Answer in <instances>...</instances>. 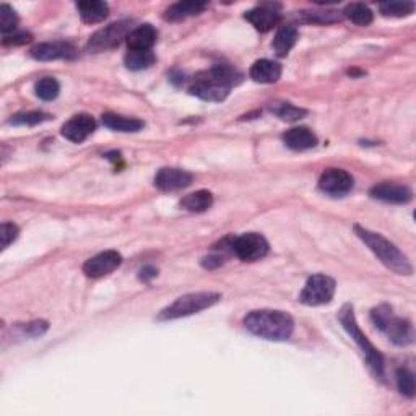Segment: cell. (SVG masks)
<instances>
[{
	"instance_id": "obj_3",
	"label": "cell",
	"mask_w": 416,
	"mask_h": 416,
	"mask_svg": "<svg viewBox=\"0 0 416 416\" xmlns=\"http://www.w3.org/2000/svg\"><path fill=\"white\" fill-rule=\"evenodd\" d=\"M355 233L359 239L366 244L371 251L374 252V256L384 263L387 268H390L392 272L400 273V275H412L413 267L410 263L408 257L398 249L395 244H392L389 239H385L384 236L363 226H355Z\"/></svg>"
},
{
	"instance_id": "obj_25",
	"label": "cell",
	"mask_w": 416,
	"mask_h": 416,
	"mask_svg": "<svg viewBox=\"0 0 416 416\" xmlns=\"http://www.w3.org/2000/svg\"><path fill=\"white\" fill-rule=\"evenodd\" d=\"M268 111L278 117V119L286 122H295L302 119L307 114L306 109L297 108V106L291 103H283V101H275V103L268 104Z\"/></svg>"
},
{
	"instance_id": "obj_6",
	"label": "cell",
	"mask_w": 416,
	"mask_h": 416,
	"mask_svg": "<svg viewBox=\"0 0 416 416\" xmlns=\"http://www.w3.org/2000/svg\"><path fill=\"white\" fill-rule=\"evenodd\" d=\"M371 320L379 330L389 336L392 343L398 346L410 345L413 341V329L408 320L393 316L392 309L387 305L374 307L371 311Z\"/></svg>"
},
{
	"instance_id": "obj_14",
	"label": "cell",
	"mask_w": 416,
	"mask_h": 416,
	"mask_svg": "<svg viewBox=\"0 0 416 416\" xmlns=\"http://www.w3.org/2000/svg\"><path fill=\"white\" fill-rule=\"evenodd\" d=\"M94 128H97V122H94L92 116L78 114L72 117L69 122L64 124V127H62V135H64L67 140H70V142L82 143L94 132Z\"/></svg>"
},
{
	"instance_id": "obj_4",
	"label": "cell",
	"mask_w": 416,
	"mask_h": 416,
	"mask_svg": "<svg viewBox=\"0 0 416 416\" xmlns=\"http://www.w3.org/2000/svg\"><path fill=\"white\" fill-rule=\"evenodd\" d=\"M339 319L353 340L356 341V345L361 348L364 358H366V363L369 369L373 371V374L378 379H384V356L381 355L378 348H376L373 343L368 340V336L363 334L361 329L356 322L355 317V311H353V306L345 305L341 307V311L339 314Z\"/></svg>"
},
{
	"instance_id": "obj_26",
	"label": "cell",
	"mask_w": 416,
	"mask_h": 416,
	"mask_svg": "<svg viewBox=\"0 0 416 416\" xmlns=\"http://www.w3.org/2000/svg\"><path fill=\"white\" fill-rule=\"evenodd\" d=\"M156 55L151 50H128L124 58V64L131 70H145L155 64Z\"/></svg>"
},
{
	"instance_id": "obj_38",
	"label": "cell",
	"mask_w": 416,
	"mask_h": 416,
	"mask_svg": "<svg viewBox=\"0 0 416 416\" xmlns=\"http://www.w3.org/2000/svg\"><path fill=\"white\" fill-rule=\"evenodd\" d=\"M156 275H158V270L153 268V267H145V268H142V272H140V280L148 282L150 278H155Z\"/></svg>"
},
{
	"instance_id": "obj_18",
	"label": "cell",
	"mask_w": 416,
	"mask_h": 416,
	"mask_svg": "<svg viewBox=\"0 0 416 416\" xmlns=\"http://www.w3.org/2000/svg\"><path fill=\"white\" fill-rule=\"evenodd\" d=\"M249 75L257 83H275L282 77V65L278 62L261 59L252 64Z\"/></svg>"
},
{
	"instance_id": "obj_13",
	"label": "cell",
	"mask_w": 416,
	"mask_h": 416,
	"mask_svg": "<svg viewBox=\"0 0 416 416\" xmlns=\"http://www.w3.org/2000/svg\"><path fill=\"white\" fill-rule=\"evenodd\" d=\"M78 50L72 43L67 41H53L36 44L31 49V58L41 62L58 60V59H74L77 58Z\"/></svg>"
},
{
	"instance_id": "obj_9",
	"label": "cell",
	"mask_w": 416,
	"mask_h": 416,
	"mask_svg": "<svg viewBox=\"0 0 416 416\" xmlns=\"http://www.w3.org/2000/svg\"><path fill=\"white\" fill-rule=\"evenodd\" d=\"M231 249L243 262H256L268 254V243L262 234L246 233L231 241Z\"/></svg>"
},
{
	"instance_id": "obj_7",
	"label": "cell",
	"mask_w": 416,
	"mask_h": 416,
	"mask_svg": "<svg viewBox=\"0 0 416 416\" xmlns=\"http://www.w3.org/2000/svg\"><path fill=\"white\" fill-rule=\"evenodd\" d=\"M335 280L329 275L316 273L307 278V282L300 295V301L306 306H324L334 300L335 296Z\"/></svg>"
},
{
	"instance_id": "obj_8",
	"label": "cell",
	"mask_w": 416,
	"mask_h": 416,
	"mask_svg": "<svg viewBox=\"0 0 416 416\" xmlns=\"http://www.w3.org/2000/svg\"><path fill=\"white\" fill-rule=\"evenodd\" d=\"M128 35H131V21L124 20L117 21V23H111L89 38L88 50H92V53H103V50L114 49Z\"/></svg>"
},
{
	"instance_id": "obj_24",
	"label": "cell",
	"mask_w": 416,
	"mask_h": 416,
	"mask_svg": "<svg viewBox=\"0 0 416 416\" xmlns=\"http://www.w3.org/2000/svg\"><path fill=\"white\" fill-rule=\"evenodd\" d=\"M179 205L187 212L202 213L213 205V195L212 192H208V190H197V192L185 195L184 199L179 202Z\"/></svg>"
},
{
	"instance_id": "obj_23",
	"label": "cell",
	"mask_w": 416,
	"mask_h": 416,
	"mask_svg": "<svg viewBox=\"0 0 416 416\" xmlns=\"http://www.w3.org/2000/svg\"><path fill=\"white\" fill-rule=\"evenodd\" d=\"M297 41V30L291 25H285L280 28L273 39V49L280 58H285L291 49L295 48Z\"/></svg>"
},
{
	"instance_id": "obj_5",
	"label": "cell",
	"mask_w": 416,
	"mask_h": 416,
	"mask_svg": "<svg viewBox=\"0 0 416 416\" xmlns=\"http://www.w3.org/2000/svg\"><path fill=\"white\" fill-rule=\"evenodd\" d=\"M220 300L221 295L213 293V291H199V293L184 295L177 297L173 305L163 309L158 314V320H174L192 316V314L202 312L208 307L215 306Z\"/></svg>"
},
{
	"instance_id": "obj_11",
	"label": "cell",
	"mask_w": 416,
	"mask_h": 416,
	"mask_svg": "<svg viewBox=\"0 0 416 416\" xmlns=\"http://www.w3.org/2000/svg\"><path fill=\"white\" fill-rule=\"evenodd\" d=\"M122 263V256L117 251H104L88 258L83 266V273L89 278H101L114 272Z\"/></svg>"
},
{
	"instance_id": "obj_15",
	"label": "cell",
	"mask_w": 416,
	"mask_h": 416,
	"mask_svg": "<svg viewBox=\"0 0 416 416\" xmlns=\"http://www.w3.org/2000/svg\"><path fill=\"white\" fill-rule=\"evenodd\" d=\"M369 194L373 199L387 202V204H408V202L413 199V192L407 187V185L390 182L374 185Z\"/></svg>"
},
{
	"instance_id": "obj_31",
	"label": "cell",
	"mask_w": 416,
	"mask_h": 416,
	"mask_svg": "<svg viewBox=\"0 0 416 416\" xmlns=\"http://www.w3.org/2000/svg\"><path fill=\"white\" fill-rule=\"evenodd\" d=\"M16 25H18V15L15 10L7 4L0 5V30L5 36L7 33H13Z\"/></svg>"
},
{
	"instance_id": "obj_36",
	"label": "cell",
	"mask_w": 416,
	"mask_h": 416,
	"mask_svg": "<svg viewBox=\"0 0 416 416\" xmlns=\"http://www.w3.org/2000/svg\"><path fill=\"white\" fill-rule=\"evenodd\" d=\"M30 41H31V36L28 35V33H13L12 36H5L4 38L5 46H10V44H15V46H18V44H26Z\"/></svg>"
},
{
	"instance_id": "obj_22",
	"label": "cell",
	"mask_w": 416,
	"mask_h": 416,
	"mask_svg": "<svg viewBox=\"0 0 416 416\" xmlns=\"http://www.w3.org/2000/svg\"><path fill=\"white\" fill-rule=\"evenodd\" d=\"M205 9L207 4L204 2H190V0H187V2H177L166 10L165 18L170 21H181L202 13Z\"/></svg>"
},
{
	"instance_id": "obj_2",
	"label": "cell",
	"mask_w": 416,
	"mask_h": 416,
	"mask_svg": "<svg viewBox=\"0 0 416 416\" xmlns=\"http://www.w3.org/2000/svg\"><path fill=\"white\" fill-rule=\"evenodd\" d=\"M236 78H239V74L233 67L224 64L215 65L213 69L200 72L199 75H195L189 92L190 94L204 101L220 103V101L226 99L229 89L238 82Z\"/></svg>"
},
{
	"instance_id": "obj_16",
	"label": "cell",
	"mask_w": 416,
	"mask_h": 416,
	"mask_svg": "<svg viewBox=\"0 0 416 416\" xmlns=\"http://www.w3.org/2000/svg\"><path fill=\"white\" fill-rule=\"evenodd\" d=\"M244 18L256 28V30L267 33L272 30L273 26L280 23V12L272 5H261L246 12Z\"/></svg>"
},
{
	"instance_id": "obj_35",
	"label": "cell",
	"mask_w": 416,
	"mask_h": 416,
	"mask_svg": "<svg viewBox=\"0 0 416 416\" xmlns=\"http://www.w3.org/2000/svg\"><path fill=\"white\" fill-rule=\"evenodd\" d=\"M46 330H48V322H44V320H36V322L25 324L23 334L28 336H41Z\"/></svg>"
},
{
	"instance_id": "obj_37",
	"label": "cell",
	"mask_w": 416,
	"mask_h": 416,
	"mask_svg": "<svg viewBox=\"0 0 416 416\" xmlns=\"http://www.w3.org/2000/svg\"><path fill=\"white\" fill-rule=\"evenodd\" d=\"M223 263V258L218 257V256H208L204 258V262H202V266L205 268H217L220 267Z\"/></svg>"
},
{
	"instance_id": "obj_21",
	"label": "cell",
	"mask_w": 416,
	"mask_h": 416,
	"mask_svg": "<svg viewBox=\"0 0 416 416\" xmlns=\"http://www.w3.org/2000/svg\"><path fill=\"white\" fill-rule=\"evenodd\" d=\"M103 124L111 131L116 132H138L143 128V121L137 119V117H127V116H119V114H112V112H106L103 114Z\"/></svg>"
},
{
	"instance_id": "obj_1",
	"label": "cell",
	"mask_w": 416,
	"mask_h": 416,
	"mask_svg": "<svg viewBox=\"0 0 416 416\" xmlns=\"http://www.w3.org/2000/svg\"><path fill=\"white\" fill-rule=\"evenodd\" d=\"M244 327L258 339L283 341L293 335L295 322L293 317L283 311L262 309V311H252L247 314L244 317Z\"/></svg>"
},
{
	"instance_id": "obj_12",
	"label": "cell",
	"mask_w": 416,
	"mask_h": 416,
	"mask_svg": "<svg viewBox=\"0 0 416 416\" xmlns=\"http://www.w3.org/2000/svg\"><path fill=\"white\" fill-rule=\"evenodd\" d=\"M194 181V176L181 168H161L155 176V185L163 192H174L189 187Z\"/></svg>"
},
{
	"instance_id": "obj_27",
	"label": "cell",
	"mask_w": 416,
	"mask_h": 416,
	"mask_svg": "<svg viewBox=\"0 0 416 416\" xmlns=\"http://www.w3.org/2000/svg\"><path fill=\"white\" fill-rule=\"evenodd\" d=\"M343 15H345L346 18L351 21V23L359 25V26H368V25L373 23V20H374V15H373V12H371V9L364 4L348 5V7L345 9V12H343Z\"/></svg>"
},
{
	"instance_id": "obj_29",
	"label": "cell",
	"mask_w": 416,
	"mask_h": 416,
	"mask_svg": "<svg viewBox=\"0 0 416 416\" xmlns=\"http://www.w3.org/2000/svg\"><path fill=\"white\" fill-rule=\"evenodd\" d=\"M50 117L53 116L46 114V112H41V111L21 112V114L12 116V119L9 121V124H12V126H38V124L50 121Z\"/></svg>"
},
{
	"instance_id": "obj_17",
	"label": "cell",
	"mask_w": 416,
	"mask_h": 416,
	"mask_svg": "<svg viewBox=\"0 0 416 416\" xmlns=\"http://www.w3.org/2000/svg\"><path fill=\"white\" fill-rule=\"evenodd\" d=\"M283 142L288 148L295 151H306L317 145V137L311 128L307 127H295L283 133Z\"/></svg>"
},
{
	"instance_id": "obj_34",
	"label": "cell",
	"mask_w": 416,
	"mask_h": 416,
	"mask_svg": "<svg viewBox=\"0 0 416 416\" xmlns=\"http://www.w3.org/2000/svg\"><path fill=\"white\" fill-rule=\"evenodd\" d=\"M18 234H20V229L16 224L5 221L2 224V234H0L2 236V249H7V247L12 244L16 238H18Z\"/></svg>"
},
{
	"instance_id": "obj_33",
	"label": "cell",
	"mask_w": 416,
	"mask_h": 416,
	"mask_svg": "<svg viewBox=\"0 0 416 416\" xmlns=\"http://www.w3.org/2000/svg\"><path fill=\"white\" fill-rule=\"evenodd\" d=\"M307 21H312V23H336V21L341 20L340 12H307L305 13Z\"/></svg>"
},
{
	"instance_id": "obj_28",
	"label": "cell",
	"mask_w": 416,
	"mask_h": 416,
	"mask_svg": "<svg viewBox=\"0 0 416 416\" xmlns=\"http://www.w3.org/2000/svg\"><path fill=\"white\" fill-rule=\"evenodd\" d=\"M35 92L38 94V98H41L43 101H53L59 97L60 85L55 78L44 77L35 85Z\"/></svg>"
},
{
	"instance_id": "obj_30",
	"label": "cell",
	"mask_w": 416,
	"mask_h": 416,
	"mask_svg": "<svg viewBox=\"0 0 416 416\" xmlns=\"http://www.w3.org/2000/svg\"><path fill=\"white\" fill-rule=\"evenodd\" d=\"M381 13L385 16H408L413 13L415 4L413 2H385L381 4Z\"/></svg>"
},
{
	"instance_id": "obj_10",
	"label": "cell",
	"mask_w": 416,
	"mask_h": 416,
	"mask_svg": "<svg viewBox=\"0 0 416 416\" xmlns=\"http://www.w3.org/2000/svg\"><path fill=\"white\" fill-rule=\"evenodd\" d=\"M355 187V179L348 171L330 168L319 179V189L330 197H345Z\"/></svg>"
},
{
	"instance_id": "obj_20",
	"label": "cell",
	"mask_w": 416,
	"mask_h": 416,
	"mask_svg": "<svg viewBox=\"0 0 416 416\" xmlns=\"http://www.w3.org/2000/svg\"><path fill=\"white\" fill-rule=\"evenodd\" d=\"M158 33L151 25H140L127 36V44L131 50H151L155 46Z\"/></svg>"
},
{
	"instance_id": "obj_32",
	"label": "cell",
	"mask_w": 416,
	"mask_h": 416,
	"mask_svg": "<svg viewBox=\"0 0 416 416\" xmlns=\"http://www.w3.org/2000/svg\"><path fill=\"white\" fill-rule=\"evenodd\" d=\"M397 385L405 397L413 398L415 397V378L408 369H398L397 371Z\"/></svg>"
},
{
	"instance_id": "obj_19",
	"label": "cell",
	"mask_w": 416,
	"mask_h": 416,
	"mask_svg": "<svg viewBox=\"0 0 416 416\" xmlns=\"http://www.w3.org/2000/svg\"><path fill=\"white\" fill-rule=\"evenodd\" d=\"M77 10L80 18L88 25L101 23L109 13L108 4L101 2V0H83V2L77 4Z\"/></svg>"
}]
</instances>
